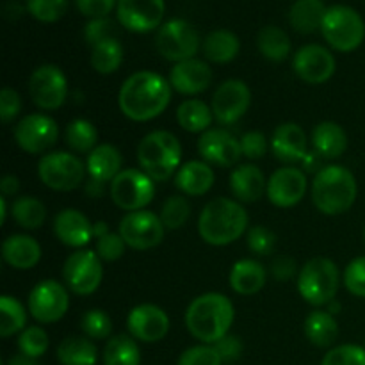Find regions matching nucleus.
<instances>
[{
    "instance_id": "1",
    "label": "nucleus",
    "mask_w": 365,
    "mask_h": 365,
    "mask_svg": "<svg viewBox=\"0 0 365 365\" xmlns=\"http://www.w3.org/2000/svg\"><path fill=\"white\" fill-rule=\"evenodd\" d=\"M171 89L173 88L170 81L163 75L148 70L135 71L121 84L118 106L125 118L145 123L155 120L168 109L171 102Z\"/></svg>"
},
{
    "instance_id": "2",
    "label": "nucleus",
    "mask_w": 365,
    "mask_h": 365,
    "mask_svg": "<svg viewBox=\"0 0 365 365\" xmlns=\"http://www.w3.org/2000/svg\"><path fill=\"white\" fill-rule=\"evenodd\" d=\"M234 303L221 292H205L185 310V327L202 344H216L228 335L234 323Z\"/></svg>"
},
{
    "instance_id": "3",
    "label": "nucleus",
    "mask_w": 365,
    "mask_h": 365,
    "mask_svg": "<svg viewBox=\"0 0 365 365\" xmlns=\"http://www.w3.org/2000/svg\"><path fill=\"white\" fill-rule=\"evenodd\" d=\"M248 212L241 202L214 198L203 207L198 220V234L207 245L228 246L242 237L248 228Z\"/></svg>"
},
{
    "instance_id": "4",
    "label": "nucleus",
    "mask_w": 365,
    "mask_h": 365,
    "mask_svg": "<svg viewBox=\"0 0 365 365\" xmlns=\"http://www.w3.org/2000/svg\"><path fill=\"white\" fill-rule=\"evenodd\" d=\"M312 203L324 216H341L348 212L359 196L356 178L348 168L331 164L321 168L312 182Z\"/></svg>"
},
{
    "instance_id": "5",
    "label": "nucleus",
    "mask_w": 365,
    "mask_h": 365,
    "mask_svg": "<svg viewBox=\"0 0 365 365\" xmlns=\"http://www.w3.org/2000/svg\"><path fill=\"white\" fill-rule=\"evenodd\" d=\"M139 170L153 182H166L182 166V145L177 135L168 130H153L138 146Z\"/></svg>"
},
{
    "instance_id": "6",
    "label": "nucleus",
    "mask_w": 365,
    "mask_h": 365,
    "mask_svg": "<svg viewBox=\"0 0 365 365\" xmlns=\"http://www.w3.org/2000/svg\"><path fill=\"white\" fill-rule=\"evenodd\" d=\"M341 287V271L334 260L316 257L299 269L298 292L312 307L330 305Z\"/></svg>"
},
{
    "instance_id": "7",
    "label": "nucleus",
    "mask_w": 365,
    "mask_h": 365,
    "mask_svg": "<svg viewBox=\"0 0 365 365\" xmlns=\"http://www.w3.org/2000/svg\"><path fill=\"white\" fill-rule=\"evenodd\" d=\"M321 32L331 48L339 52H353L364 43L365 24L359 11L337 4L328 7Z\"/></svg>"
},
{
    "instance_id": "8",
    "label": "nucleus",
    "mask_w": 365,
    "mask_h": 365,
    "mask_svg": "<svg viewBox=\"0 0 365 365\" xmlns=\"http://www.w3.org/2000/svg\"><path fill=\"white\" fill-rule=\"evenodd\" d=\"M86 164L70 152H48L39 159L38 177L43 184L53 191H73L81 187L86 178Z\"/></svg>"
},
{
    "instance_id": "9",
    "label": "nucleus",
    "mask_w": 365,
    "mask_h": 365,
    "mask_svg": "<svg viewBox=\"0 0 365 365\" xmlns=\"http://www.w3.org/2000/svg\"><path fill=\"white\" fill-rule=\"evenodd\" d=\"M200 34L192 24L182 18H173L159 27L155 36L157 52L171 63L195 59L200 50Z\"/></svg>"
},
{
    "instance_id": "10",
    "label": "nucleus",
    "mask_w": 365,
    "mask_h": 365,
    "mask_svg": "<svg viewBox=\"0 0 365 365\" xmlns=\"http://www.w3.org/2000/svg\"><path fill=\"white\" fill-rule=\"evenodd\" d=\"M110 200L125 212L143 210L155 196V182L141 170L128 168L109 184Z\"/></svg>"
},
{
    "instance_id": "11",
    "label": "nucleus",
    "mask_w": 365,
    "mask_h": 365,
    "mask_svg": "<svg viewBox=\"0 0 365 365\" xmlns=\"http://www.w3.org/2000/svg\"><path fill=\"white\" fill-rule=\"evenodd\" d=\"M63 278L68 291H71L73 294H93L102 284V259L93 250H77L64 262Z\"/></svg>"
},
{
    "instance_id": "12",
    "label": "nucleus",
    "mask_w": 365,
    "mask_h": 365,
    "mask_svg": "<svg viewBox=\"0 0 365 365\" xmlns=\"http://www.w3.org/2000/svg\"><path fill=\"white\" fill-rule=\"evenodd\" d=\"M118 234L123 237L128 248L145 252V250H152L163 242L166 228H164L159 214L143 209L125 214L118 227Z\"/></svg>"
},
{
    "instance_id": "13",
    "label": "nucleus",
    "mask_w": 365,
    "mask_h": 365,
    "mask_svg": "<svg viewBox=\"0 0 365 365\" xmlns=\"http://www.w3.org/2000/svg\"><path fill=\"white\" fill-rule=\"evenodd\" d=\"M29 95L41 110H56L66 102L68 81L56 64H41L29 78Z\"/></svg>"
},
{
    "instance_id": "14",
    "label": "nucleus",
    "mask_w": 365,
    "mask_h": 365,
    "mask_svg": "<svg viewBox=\"0 0 365 365\" xmlns=\"http://www.w3.org/2000/svg\"><path fill=\"white\" fill-rule=\"evenodd\" d=\"M68 309L70 292L57 280H41L29 294V312L41 324L57 323L66 316Z\"/></svg>"
},
{
    "instance_id": "15",
    "label": "nucleus",
    "mask_w": 365,
    "mask_h": 365,
    "mask_svg": "<svg viewBox=\"0 0 365 365\" xmlns=\"http://www.w3.org/2000/svg\"><path fill=\"white\" fill-rule=\"evenodd\" d=\"M59 138L56 120L46 114H27L14 127V141L24 152L31 155L46 153Z\"/></svg>"
},
{
    "instance_id": "16",
    "label": "nucleus",
    "mask_w": 365,
    "mask_h": 365,
    "mask_svg": "<svg viewBox=\"0 0 365 365\" xmlns=\"http://www.w3.org/2000/svg\"><path fill=\"white\" fill-rule=\"evenodd\" d=\"M252 106V91L246 82L239 78H228L217 86L210 100L214 120L220 125H234L248 113Z\"/></svg>"
},
{
    "instance_id": "17",
    "label": "nucleus",
    "mask_w": 365,
    "mask_h": 365,
    "mask_svg": "<svg viewBox=\"0 0 365 365\" xmlns=\"http://www.w3.org/2000/svg\"><path fill=\"white\" fill-rule=\"evenodd\" d=\"M292 68H294V73L303 82L317 86L324 84V82L334 77L337 63H335V57L330 50L312 43V45L302 46L294 53Z\"/></svg>"
},
{
    "instance_id": "18",
    "label": "nucleus",
    "mask_w": 365,
    "mask_h": 365,
    "mask_svg": "<svg viewBox=\"0 0 365 365\" xmlns=\"http://www.w3.org/2000/svg\"><path fill=\"white\" fill-rule=\"evenodd\" d=\"M307 187H309V180L299 168L284 166L269 177L266 195L274 207L289 209L302 202Z\"/></svg>"
},
{
    "instance_id": "19",
    "label": "nucleus",
    "mask_w": 365,
    "mask_h": 365,
    "mask_svg": "<svg viewBox=\"0 0 365 365\" xmlns=\"http://www.w3.org/2000/svg\"><path fill=\"white\" fill-rule=\"evenodd\" d=\"M128 334L139 342L153 344L163 341L170 331V317L160 307L143 303L134 307L127 317Z\"/></svg>"
},
{
    "instance_id": "20",
    "label": "nucleus",
    "mask_w": 365,
    "mask_h": 365,
    "mask_svg": "<svg viewBox=\"0 0 365 365\" xmlns=\"http://www.w3.org/2000/svg\"><path fill=\"white\" fill-rule=\"evenodd\" d=\"M198 152L210 166L230 168L242 157L241 141L225 128H210L200 135Z\"/></svg>"
},
{
    "instance_id": "21",
    "label": "nucleus",
    "mask_w": 365,
    "mask_h": 365,
    "mask_svg": "<svg viewBox=\"0 0 365 365\" xmlns=\"http://www.w3.org/2000/svg\"><path fill=\"white\" fill-rule=\"evenodd\" d=\"M166 4L164 0H118V21L132 32H150L160 27Z\"/></svg>"
},
{
    "instance_id": "22",
    "label": "nucleus",
    "mask_w": 365,
    "mask_h": 365,
    "mask_svg": "<svg viewBox=\"0 0 365 365\" xmlns=\"http://www.w3.org/2000/svg\"><path fill=\"white\" fill-rule=\"evenodd\" d=\"M212 78L214 73L209 64L195 57V59L173 64L168 81H170L171 88L180 93V95L195 96L207 91L212 84Z\"/></svg>"
},
{
    "instance_id": "23",
    "label": "nucleus",
    "mask_w": 365,
    "mask_h": 365,
    "mask_svg": "<svg viewBox=\"0 0 365 365\" xmlns=\"http://www.w3.org/2000/svg\"><path fill=\"white\" fill-rule=\"evenodd\" d=\"M95 225L77 209H63L53 220V234L70 248L82 250L95 239Z\"/></svg>"
},
{
    "instance_id": "24",
    "label": "nucleus",
    "mask_w": 365,
    "mask_h": 365,
    "mask_svg": "<svg viewBox=\"0 0 365 365\" xmlns=\"http://www.w3.org/2000/svg\"><path fill=\"white\" fill-rule=\"evenodd\" d=\"M309 141L298 123H282L274 128L273 138H271V152L282 163H299L307 157Z\"/></svg>"
},
{
    "instance_id": "25",
    "label": "nucleus",
    "mask_w": 365,
    "mask_h": 365,
    "mask_svg": "<svg viewBox=\"0 0 365 365\" xmlns=\"http://www.w3.org/2000/svg\"><path fill=\"white\" fill-rule=\"evenodd\" d=\"M2 259L18 271L32 269L41 260V246L27 234H13L2 242Z\"/></svg>"
},
{
    "instance_id": "26",
    "label": "nucleus",
    "mask_w": 365,
    "mask_h": 365,
    "mask_svg": "<svg viewBox=\"0 0 365 365\" xmlns=\"http://www.w3.org/2000/svg\"><path fill=\"white\" fill-rule=\"evenodd\" d=\"M230 191L241 203L259 202L267 191V180L255 164H241L230 173Z\"/></svg>"
},
{
    "instance_id": "27",
    "label": "nucleus",
    "mask_w": 365,
    "mask_h": 365,
    "mask_svg": "<svg viewBox=\"0 0 365 365\" xmlns=\"http://www.w3.org/2000/svg\"><path fill=\"white\" fill-rule=\"evenodd\" d=\"M216 175L205 160H189L175 175V185L184 196H203L212 189Z\"/></svg>"
},
{
    "instance_id": "28",
    "label": "nucleus",
    "mask_w": 365,
    "mask_h": 365,
    "mask_svg": "<svg viewBox=\"0 0 365 365\" xmlns=\"http://www.w3.org/2000/svg\"><path fill=\"white\" fill-rule=\"evenodd\" d=\"M121 166H123V157L121 152L114 145L109 143H102L96 146L86 160V168H88V175L91 180L100 182V184H107L120 175Z\"/></svg>"
},
{
    "instance_id": "29",
    "label": "nucleus",
    "mask_w": 365,
    "mask_h": 365,
    "mask_svg": "<svg viewBox=\"0 0 365 365\" xmlns=\"http://www.w3.org/2000/svg\"><path fill=\"white\" fill-rule=\"evenodd\" d=\"M228 282H230L232 291L237 294L253 296L262 291V287L266 285L267 271L259 260L242 259L232 266Z\"/></svg>"
},
{
    "instance_id": "30",
    "label": "nucleus",
    "mask_w": 365,
    "mask_h": 365,
    "mask_svg": "<svg viewBox=\"0 0 365 365\" xmlns=\"http://www.w3.org/2000/svg\"><path fill=\"white\" fill-rule=\"evenodd\" d=\"M312 146L319 157L335 160L348 148V134L335 121H321L312 130Z\"/></svg>"
},
{
    "instance_id": "31",
    "label": "nucleus",
    "mask_w": 365,
    "mask_h": 365,
    "mask_svg": "<svg viewBox=\"0 0 365 365\" xmlns=\"http://www.w3.org/2000/svg\"><path fill=\"white\" fill-rule=\"evenodd\" d=\"M327 11L323 0H296L289 11V21L299 34H312L323 27Z\"/></svg>"
},
{
    "instance_id": "32",
    "label": "nucleus",
    "mask_w": 365,
    "mask_h": 365,
    "mask_svg": "<svg viewBox=\"0 0 365 365\" xmlns=\"http://www.w3.org/2000/svg\"><path fill=\"white\" fill-rule=\"evenodd\" d=\"M203 56L207 61L216 64H227L234 61L239 56L241 50V41L237 36L227 29H217L207 34V38L202 43Z\"/></svg>"
},
{
    "instance_id": "33",
    "label": "nucleus",
    "mask_w": 365,
    "mask_h": 365,
    "mask_svg": "<svg viewBox=\"0 0 365 365\" xmlns=\"http://www.w3.org/2000/svg\"><path fill=\"white\" fill-rule=\"evenodd\" d=\"M305 335L316 348H331L339 337V323L328 310H314L305 319Z\"/></svg>"
},
{
    "instance_id": "34",
    "label": "nucleus",
    "mask_w": 365,
    "mask_h": 365,
    "mask_svg": "<svg viewBox=\"0 0 365 365\" xmlns=\"http://www.w3.org/2000/svg\"><path fill=\"white\" fill-rule=\"evenodd\" d=\"M177 121L184 130L191 132V134H203V132L210 130L214 114L210 106H207L203 100L189 98L178 106Z\"/></svg>"
},
{
    "instance_id": "35",
    "label": "nucleus",
    "mask_w": 365,
    "mask_h": 365,
    "mask_svg": "<svg viewBox=\"0 0 365 365\" xmlns=\"http://www.w3.org/2000/svg\"><path fill=\"white\" fill-rule=\"evenodd\" d=\"M61 365H96L98 349L89 337H66L57 346Z\"/></svg>"
},
{
    "instance_id": "36",
    "label": "nucleus",
    "mask_w": 365,
    "mask_h": 365,
    "mask_svg": "<svg viewBox=\"0 0 365 365\" xmlns=\"http://www.w3.org/2000/svg\"><path fill=\"white\" fill-rule=\"evenodd\" d=\"M103 365H141V349L130 334L114 335L102 353Z\"/></svg>"
},
{
    "instance_id": "37",
    "label": "nucleus",
    "mask_w": 365,
    "mask_h": 365,
    "mask_svg": "<svg viewBox=\"0 0 365 365\" xmlns=\"http://www.w3.org/2000/svg\"><path fill=\"white\" fill-rule=\"evenodd\" d=\"M257 48L271 63H282L291 53V39L284 29L267 25L257 34Z\"/></svg>"
},
{
    "instance_id": "38",
    "label": "nucleus",
    "mask_w": 365,
    "mask_h": 365,
    "mask_svg": "<svg viewBox=\"0 0 365 365\" xmlns=\"http://www.w3.org/2000/svg\"><path fill=\"white\" fill-rule=\"evenodd\" d=\"M123 63V46L116 38L100 41L91 50V66L100 75H110L120 70Z\"/></svg>"
},
{
    "instance_id": "39",
    "label": "nucleus",
    "mask_w": 365,
    "mask_h": 365,
    "mask_svg": "<svg viewBox=\"0 0 365 365\" xmlns=\"http://www.w3.org/2000/svg\"><path fill=\"white\" fill-rule=\"evenodd\" d=\"M13 220L25 230H38L46 220V207L34 196H20L11 207Z\"/></svg>"
},
{
    "instance_id": "40",
    "label": "nucleus",
    "mask_w": 365,
    "mask_h": 365,
    "mask_svg": "<svg viewBox=\"0 0 365 365\" xmlns=\"http://www.w3.org/2000/svg\"><path fill=\"white\" fill-rule=\"evenodd\" d=\"M27 328V310L13 296L0 298V335L4 339L21 334Z\"/></svg>"
},
{
    "instance_id": "41",
    "label": "nucleus",
    "mask_w": 365,
    "mask_h": 365,
    "mask_svg": "<svg viewBox=\"0 0 365 365\" xmlns=\"http://www.w3.org/2000/svg\"><path fill=\"white\" fill-rule=\"evenodd\" d=\"M66 145L77 153H91L98 146V130L88 120H73L66 127Z\"/></svg>"
},
{
    "instance_id": "42",
    "label": "nucleus",
    "mask_w": 365,
    "mask_h": 365,
    "mask_svg": "<svg viewBox=\"0 0 365 365\" xmlns=\"http://www.w3.org/2000/svg\"><path fill=\"white\" fill-rule=\"evenodd\" d=\"M189 216H191V203L185 196L175 195L164 202L163 209H160V221H163L166 230H180L185 223H187Z\"/></svg>"
},
{
    "instance_id": "43",
    "label": "nucleus",
    "mask_w": 365,
    "mask_h": 365,
    "mask_svg": "<svg viewBox=\"0 0 365 365\" xmlns=\"http://www.w3.org/2000/svg\"><path fill=\"white\" fill-rule=\"evenodd\" d=\"M81 328L86 337H89L91 341H103V339H110L113 321H110L109 314L103 310L91 309L82 316Z\"/></svg>"
},
{
    "instance_id": "44",
    "label": "nucleus",
    "mask_w": 365,
    "mask_h": 365,
    "mask_svg": "<svg viewBox=\"0 0 365 365\" xmlns=\"http://www.w3.org/2000/svg\"><path fill=\"white\" fill-rule=\"evenodd\" d=\"M48 335L41 327H27L18 337V349L32 359H41L48 349Z\"/></svg>"
},
{
    "instance_id": "45",
    "label": "nucleus",
    "mask_w": 365,
    "mask_h": 365,
    "mask_svg": "<svg viewBox=\"0 0 365 365\" xmlns=\"http://www.w3.org/2000/svg\"><path fill=\"white\" fill-rule=\"evenodd\" d=\"M70 0H27V11L43 24L61 20L68 11Z\"/></svg>"
},
{
    "instance_id": "46",
    "label": "nucleus",
    "mask_w": 365,
    "mask_h": 365,
    "mask_svg": "<svg viewBox=\"0 0 365 365\" xmlns=\"http://www.w3.org/2000/svg\"><path fill=\"white\" fill-rule=\"evenodd\" d=\"M321 365H365V348L356 344H342L328 349Z\"/></svg>"
},
{
    "instance_id": "47",
    "label": "nucleus",
    "mask_w": 365,
    "mask_h": 365,
    "mask_svg": "<svg viewBox=\"0 0 365 365\" xmlns=\"http://www.w3.org/2000/svg\"><path fill=\"white\" fill-rule=\"evenodd\" d=\"M246 242H248V248L253 255L267 257L273 253L274 246H277V235L264 225H257L248 230Z\"/></svg>"
},
{
    "instance_id": "48",
    "label": "nucleus",
    "mask_w": 365,
    "mask_h": 365,
    "mask_svg": "<svg viewBox=\"0 0 365 365\" xmlns=\"http://www.w3.org/2000/svg\"><path fill=\"white\" fill-rule=\"evenodd\" d=\"M177 365H223V360L214 344H198L185 349Z\"/></svg>"
},
{
    "instance_id": "49",
    "label": "nucleus",
    "mask_w": 365,
    "mask_h": 365,
    "mask_svg": "<svg viewBox=\"0 0 365 365\" xmlns=\"http://www.w3.org/2000/svg\"><path fill=\"white\" fill-rule=\"evenodd\" d=\"M125 250H127V242L123 241V237L120 234L107 232V234L100 235L96 239L95 252L106 262H116V260H120L125 255Z\"/></svg>"
},
{
    "instance_id": "50",
    "label": "nucleus",
    "mask_w": 365,
    "mask_h": 365,
    "mask_svg": "<svg viewBox=\"0 0 365 365\" xmlns=\"http://www.w3.org/2000/svg\"><path fill=\"white\" fill-rule=\"evenodd\" d=\"M342 280H344V287L353 296L365 298V257H356L346 266Z\"/></svg>"
},
{
    "instance_id": "51",
    "label": "nucleus",
    "mask_w": 365,
    "mask_h": 365,
    "mask_svg": "<svg viewBox=\"0 0 365 365\" xmlns=\"http://www.w3.org/2000/svg\"><path fill=\"white\" fill-rule=\"evenodd\" d=\"M114 32H116V25L110 18H93L86 24L84 39L86 43L95 46L103 39L114 38Z\"/></svg>"
},
{
    "instance_id": "52",
    "label": "nucleus",
    "mask_w": 365,
    "mask_h": 365,
    "mask_svg": "<svg viewBox=\"0 0 365 365\" xmlns=\"http://www.w3.org/2000/svg\"><path fill=\"white\" fill-rule=\"evenodd\" d=\"M241 150H242V157L250 160H259L262 159L264 155L269 150V143H267V138L259 130H250L242 135L241 139Z\"/></svg>"
},
{
    "instance_id": "53",
    "label": "nucleus",
    "mask_w": 365,
    "mask_h": 365,
    "mask_svg": "<svg viewBox=\"0 0 365 365\" xmlns=\"http://www.w3.org/2000/svg\"><path fill=\"white\" fill-rule=\"evenodd\" d=\"M21 110V98L14 89L4 88L0 93V118L4 123H11Z\"/></svg>"
},
{
    "instance_id": "54",
    "label": "nucleus",
    "mask_w": 365,
    "mask_h": 365,
    "mask_svg": "<svg viewBox=\"0 0 365 365\" xmlns=\"http://www.w3.org/2000/svg\"><path fill=\"white\" fill-rule=\"evenodd\" d=\"M214 348H216L217 353H220L223 364H232L235 362V360H239V356L242 355L245 344H242V341L237 337V335L228 334L225 335L223 339H220V341L214 344Z\"/></svg>"
},
{
    "instance_id": "55",
    "label": "nucleus",
    "mask_w": 365,
    "mask_h": 365,
    "mask_svg": "<svg viewBox=\"0 0 365 365\" xmlns=\"http://www.w3.org/2000/svg\"><path fill=\"white\" fill-rule=\"evenodd\" d=\"M77 9L88 18H107L114 6H118V0H75Z\"/></svg>"
},
{
    "instance_id": "56",
    "label": "nucleus",
    "mask_w": 365,
    "mask_h": 365,
    "mask_svg": "<svg viewBox=\"0 0 365 365\" xmlns=\"http://www.w3.org/2000/svg\"><path fill=\"white\" fill-rule=\"evenodd\" d=\"M296 269H298V267H296L294 259H291V257L287 255L277 257V259L273 260V264H271V274H273L278 282L291 280L296 274Z\"/></svg>"
},
{
    "instance_id": "57",
    "label": "nucleus",
    "mask_w": 365,
    "mask_h": 365,
    "mask_svg": "<svg viewBox=\"0 0 365 365\" xmlns=\"http://www.w3.org/2000/svg\"><path fill=\"white\" fill-rule=\"evenodd\" d=\"M18 189H20V180L14 175H6L0 182V191H2L4 196H14Z\"/></svg>"
},
{
    "instance_id": "58",
    "label": "nucleus",
    "mask_w": 365,
    "mask_h": 365,
    "mask_svg": "<svg viewBox=\"0 0 365 365\" xmlns=\"http://www.w3.org/2000/svg\"><path fill=\"white\" fill-rule=\"evenodd\" d=\"M7 365H41V364H39V359H32V356L24 355V353H18V355H13L9 360H7Z\"/></svg>"
},
{
    "instance_id": "59",
    "label": "nucleus",
    "mask_w": 365,
    "mask_h": 365,
    "mask_svg": "<svg viewBox=\"0 0 365 365\" xmlns=\"http://www.w3.org/2000/svg\"><path fill=\"white\" fill-rule=\"evenodd\" d=\"M6 220H7V200H6V196H2V198H0V223H6Z\"/></svg>"
},
{
    "instance_id": "60",
    "label": "nucleus",
    "mask_w": 365,
    "mask_h": 365,
    "mask_svg": "<svg viewBox=\"0 0 365 365\" xmlns=\"http://www.w3.org/2000/svg\"><path fill=\"white\" fill-rule=\"evenodd\" d=\"M364 239H365V232H364Z\"/></svg>"
}]
</instances>
